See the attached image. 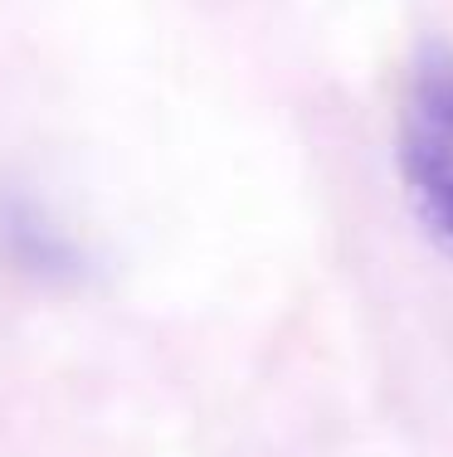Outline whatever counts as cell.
I'll return each instance as SVG.
<instances>
[{"label": "cell", "instance_id": "obj_2", "mask_svg": "<svg viewBox=\"0 0 453 457\" xmlns=\"http://www.w3.org/2000/svg\"><path fill=\"white\" fill-rule=\"evenodd\" d=\"M0 258L20 278L69 287L88 273L83 248L69 238V228L49 220V210L25 190H0Z\"/></svg>", "mask_w": 453, "mask_h": 457}, {"label": "cell", "instance_id": "obj_1", "mask_svg": "<svg viewBox=\"0 0 453 457\" xmlns=\"http://www.w3.org/2000/svg\"><path fill=\"white\" fill-rule=\"evenodd\" d=\"M395 161L429 244L453 258V49L439 39H429L409 63L395 122Z\"/></svg>", "mask_w": 453, "mask_h": 457}]
</instances>
